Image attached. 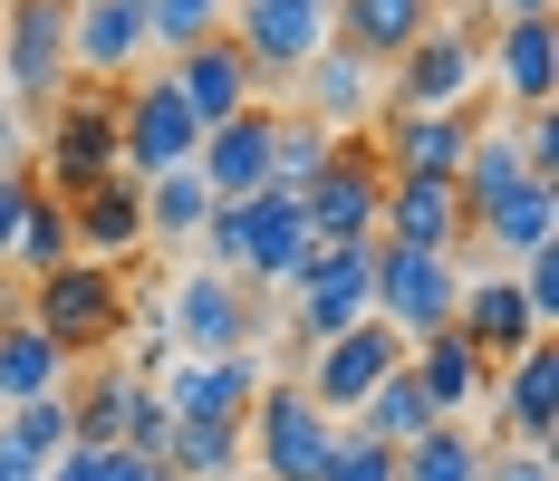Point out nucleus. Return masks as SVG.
<instances>
[{
	"mask_svg": "<svg viewBox=\"0 0 559 481\" xmlns=\"http://www.w3.org/2000/svg\"><path fill=\"white\" fill-rule=\"evenodd\" d=\"M20 318L49 337L58 357L78 366H97V357H116V337H126V318H135V289H126V269H107V261H68V269H49V279H29V309Z\"/></svg>",
	"mask_w": 559,
	"mask_h": 481,
	"instance_id": "f257e3e1",
	"label": "nucleus"
},
{
	"mask_svg": "<svg viewBox=\"0 0 559 481\" xmlns=\"http://www.w3.org/2000/svg\"><path fill=\"white\" fill-rule=\"evenodd\" d=\"M165 347L174 357H251V337H261V299L241 289V279H223V269H174L165 279Z\"/></svg>",
	"mask_w": 559,
	"mask_h": 481,
	"instance_id": "f03ea898",
	"label": "nucleus"
},
{
	"mask_svg": "<svg viewBox=\"0 0 559 481\" xmlns=\"http://www.w3.org/2000/svg\"><path fill=\"white\" fill-rule=\"evenodd\" d=\"M337 414H319L299 395V375H280L251 395V424H241V453H251V481H319V462L337 453Z\"/></svg>",
	"mask_w": 559,
	"mask_h": 481,
	"instance_id": "7ed1b4c3",
	"label": "nucleus"
},
{
	"mask_svg": "<svg viewBox=\"0 0 559 481\" xmlns=\"http://www.w3.org/2000/svg\"><path fill=\"white\" fill-rule=\"evenodd\" d=\"M483 97V20H435L415 49L386 68V107L395 116H435Z\"/></svg>",
	"mask_w": 559,
	"mask_h": 481,
	"instance_id": "20e7f679",
	"label": "nucleus"
},
{
	"mask_svg": "<svg viewBox=\"0 0 559 481\" xmlns=\"http://www.w3.org/2000/svg\"><path fill=\"white\" fill-rule=\"evenodd\" d=\"M223 39L241 49V68L271 87V77H299V68L337 39V0H231Z\"/></svg>",
	"mask_w": 559,
	"mask_h": 481,
	"instance_id": "39448f33",
	"label": "nucleus"
},
{
	"mask_svg": "<svg viewBox=\"0 0 559 481\" xmlns=\"http://www.w3.org/2000/svg\"><path fill=\"white\" fill-rule=\"evenodd\" d=\"M203 145V125L193 107L174 97V77H135V87H116V173H135V183H155V173H183Z\"/></svg>",
	"mask_w": 559,
	"mask_h": 481,
	"instance_id": "423d86ee",
	"label": "nucleus"
},
{
	"mask_svg": "<svg viewBox=\"0 0 559 481\" xmlns=\"http://www.w3.org/2000/svg\"><path fill=\"white\" fill-rule=\"evenodd\" d=\"M107 173H116V87H68L49 145H39V193L78 203V193H97Z\"/></svg>",
	"mask_w": 559,
	"mask_h": 481,
	"instance_id": "0eeeda50",
	"label": "nucleus"
},
{
	"mask_svg": "<svg viewBox=\"0 0 559 481\" xmlns=\"http://www.w3.org/2000/svg\"><path fill=\"white\" fill-rule=\"evenodd\" d=\"M453 289H463V261H435V251H386V241H377L367 318L395 327L405 347H415V337H444V327H453Z\"/></svg>",
	"mask_w": 559,
	"mask_h": 481,
	"instance_id": "6e6552de",
	"label": "nucleus"
},
{
	"mask_svg": "<svg viewBox=\"0 0 559 481\" xmlns=\"http://www.w3.org/2000/svg\"><path fill=\"white\" fill-rule=\"evenodd\" d=\"M367 279H377V241H347V251H309L289 279V337L299 347H329L367 318Z\"/></svg>",
	"mask_w": 559,
	"mask_h": 481,
	"instance_id": "1a4fd4ad",
	"label": "nucleus"
},
{
	"mask_svg": "<svg viewBox=\"0 0 559 481\" xmlns=\"http://www.w3.org/2000/svg\"><path fill=\"white\" fill-rule=\"evenodd\" d=\"M0 77L20 107L68 97V0H0Z\"/></svg>",
	"mask_w": 559,
	"mask_h": 481,
	"instance_id": "9d476101",
	"label": "nucleus"
},
{
	"mask_svg": "<svg viewBox=\"0 0 559 481\" xmlns=\"http://www.w3.org/2000/svg\"><path fill=\"white\" fill-rule=\"evenodd\" d=\"M405 366V337L377 318H357L347 337H329V347H309V366H299V395L319 405V414H357L386 375Z\"/></svg>",
	"mask_w": 559,
	"mask_h": 481,
	"instance_id": "9b49d317",
	"label": "nucleus"
},
{
	"mask_svg": "<svg viewBox=\"0 0 559 481\" xmlns=\"http://www.w3.org/2000/svg\"><path fill=\"white\" fill-rule=\"evenodd\" d=\"M377 183H386V164L367 155V135H347V145L329 155V173L299 193V221H309V241H319V251L377 241Z\"/></svg>",
	"mask_w": 559,
	"mask_h": 481,
	"instance_id": "f8f14e48",
	"label": "nucleus"
},
{
	"mask_svg": "<svg viewBox=\"0 0 559 481\" xmlns=\"http://www.w3.org/2000/svg\"><path fill=\"white\" fill-rule=\"evenodd\" d=\"M271 375H261V357H165V375H155V395H165L174 424H251V395H261Z\"/></svg>",
	"mask_w": 559,
	"mask_h": 481,
	"instance_id": "ddd939ff",
	"label": "nucleus"
},
{
	"mask_svg": "<svg viewBox=\"0 0 559 481\" xmlns=\"http://www.w3.org/2000/svg\"><path fill=\"white\" fill-rule=\"evenodd\" d=\"M377 241L386 251H435V261H463V203L453 183H425V173H386L377 183Z\"/></svg>",
	"mask_w": 559,
	"mask_h": 481,
	"instance_id": "4468645a",
	"label": "nucleus"
},
{
	"mask_svg": "<svg viewBox=\"0 0 559 481\" xmlns=\"http://www.w3.org/2000/svg\"><path fill=\"white\" fill-rule=\"evenodd\" d=\"M550 77H559V20H502V29L483 39V87H492L511 116L550 107Z\"/></svg>",
	"mask_w": 559,
	"mask_h": 481,
	"instance_id": "2eb2a0df",
	"label": "nucleus"
},
{
	"mask_svg": "<svg viewBox=\"0 0 559 481\" xmlns=\"http://www.w3.org/2000/svg\"><path fill=\"white\" fill-rule=\"evenodd\" d=\"M453 337H463L483 366H511L521 347H540V327H531L521 289H511V269H463V289H453Z\"/></svg>",
	"mask_w": 559,
	"mask_h": 481,
	"instance_id": "dca6fc26",
	"label": "nucleus"
},
{
	"mask_svg": "<svg viewBox=\"0 0 559 481\" xmlns=\"http://www.w3.org/2000/svg\"><path fill=\"white\" fill-rule=\"evenodd\" d=\"M483 405L502 414V443H531V453H550V433H559V347L540 337V347H521L511 366H492Z\"/></svg>",
	"mask_w": 559,
	"mask_h": 481,
	"instance_id": "f3484780",
	"label": "nucleus"
},
{
	"mask_svg": "<svg viewBox=\"0 0 559 481\" xmlns=\"http://www.w3.org/2000/svg\"><path fill=\"white\" fill-rule=\"evenodd\" d=\"M135 49H145V10L135 0H68V77L78 87H126Z\"/></svg>",
	"mask_w": 559,
	"mask_h": 481,
	"instance_id": "a211bd4d",
	"label": "nucleus"
},
{
	"mask_svg": "<svg viewBox=\"0 0 559 481\" xmlns=\"http://www.w3.org/2000/svg\"><path fill=\"white\" fill-rule=\"evenodd\" d=\"M309 251H319V241H309V221H299L289 193H251V203H241V269H231V279H241L251 299H261V289H289Z\"/></svg>",
	"mask_w": 559,
	"mask_h": 481,
	"instance_id": "6ab92c4d",
	"label": "nucleus"
},
{
	"mask_svg": "<svg viewBox=\"0 0 559 481\" xmlns=\"http://www.w3.org/2000/svg\"><path fill=\"white\" fill-rule=\"evenodd\" d=\"M377 107H386V77H377L367 58H347L337 39L309 58V68H299V116H309V125H329L337 145H347V135H357Z\"/></svg>",
	"mask_w": 559,
	"mask_h": 481,
	"instance_id": "aec40b11",
	"label": "nucleus"
},
{
	"mask_svg": "<svg viewBox=\"0 0 559 481\" xmlns=\"http://www.w3.org/2000/svg\"><path fill=\"white\" fill-rule=\"evenodd\" d=\"M193 173H203L213 203H251V193H271V107H241L231 125H213V135L193 145Z\"/></svg>",
	"mask_w": 559,
	"mask_h": 481,
	"instance_id": "412c9836",
	"label": "nucleus"
},
{
	"mask_svg": "<svg viewBox=\"0 0 559 481\" xmlns=\"http://www.w3.org/2000/svg\"><path fill=\"white\" fill-rule=\"evenodd\" d=\"M165 77H174V97L193 107V125H203V135H213V125H231L241 107H261V77L241 68V49H231V39H203V49H183Z\"/></svg>",
	"mask_w": 559,
	"mask_h": 481,
	"instance_id": "4be33fe9",
	"label": "nucleus"
},
{
	"mask_svg": "<svg viewBox=\"0 0 559 481\" xmlns=\"http://www.w3.org/2000/svg\"><path fill=\"white\" fill-rule=\"evenodd\" d=\"M68 241H78V261H107L126 269L145 251V203H135V173H107L97 193H78L68 203Z\"/></svg>",
	"mask_w": 559,
	"mask_h": 481,
	"instance_id": "5701e85b",
	"label": "nucleus"
},
{
	"mask_svg": "<svg viewBox=\"0 0 559 481\" xmlns=\"http://www.w3.org/2000/svg\"><path fill=\"white\" fill-rule=\"evenodd\" d=\"M435 20H444L435 0H337V49H347V58H367V68L386 77L395 58H405L415 39H425V29H435Z\"/></svg>",
	"mask_w": 559,
	"mask_h": 481,
	"instance_id": "b1692460",
	"label": "nucleus"
},
{
	"mask_svg": "<svg viewBox=\"0 0 559 481\" xmlns=\"http://www.w3.org/2000/svg\"><path fill=\"white\" fill-rule=\"evenodd\" d=\"M559 241V183H521V193H502L492 213H483V231H473V251H492V269L531 261V251H550Z\"/></svg>",
	"mask_w": 559,
	"mask_h": 481,
	"instance_id": "393cba45",
	"label": "nucleus"
},
{
	"mask_svg": "<svg viewBox=\"0 0 559 481\" xmlns=\"http://www.w3.org/2000/svg\"><path fill=\"white\" fill-rule=\"evenodd\" d=\"M405 375H415V385H425V405H435V414H473V405H483V385H492V366H483V357H473V347H463V337H415V347H405Z\"/></svg>",
	"mask_w": 559,
	"mask_h": 481,
	"instance_id": "a878e982",
	"label": "nucleus"
},
{
	"mask_svg": "<svg viewBox=\"0 0 559 481\" xmlns=\"http://www.w3.org/2000/svg\"><path fill=\"white\" fill-rule=\"evenodd\" d=\"M39 395H68V357L10 309L0 318V405H39Z\"/></svg>",
	"mask_w": 559,
	"mask_h": 481,
	"instance_id": "bb28decb",
	"label": "nucleus"
},
{
	"mask_svg": "<svg viewBox=\"0 0 559 481\" xmlns=\"http://www.w3.org/2000/svg\"><path fill=\"white\" fill-rule=\"evenodd\" d=\"M435 424H444V414L425 405V385H415V375L395 366L386 385H377V395L357 405V424H347V433H367V443H386V453H405V443H425Z\"/></svg>",
	"mask_w": 559,
	"mask_h": 481,
	"instance_id": "cd10ccee",
	"label": "nucleus"
},
{
	"mask_svg": "<svg viewBox=\"0 0 559 481\" xmlns=\"http://www.w3.org/2000/svg\"><path fill=\"white\" fill-rule=\"evenodd\" d=\"M329 155H337L329 125H309L299 107H271V193H289V203H299V193L329 173Z\"/></svg>",
	"mask_w": 559,
	"mask_h": 481,
	"instance_id": "c85d7f7f",
	"label": "nucleus"
},
{
	"mask_svg": "<svg viewBox=\"0 0 559 481\" xmlns=\"http://www.w3.org/2000/svg\"><path fill=\"white\" fill-rule=\"evenodd\" d=\"M135 203H145V241H193V231L213 221V193H203L193 164H183V173H155V183H135Z\"/></svg>",
	"mask_w": 559,
	"mask_h": 481,
	"instance_id": "c756f323",
	"label": "nucleus"
},
{
	"mask_svg": "<svg viewBox=\"0 0 559 481\" xmlns=\"http://www.w3.org/2000/svg\"><path fill=\"white\" fill-rule=\"evenodd\" d=\"M483 453H492V443L473 424H435L425 443L395 453V481H483Z\"/></svg>",
	"mask_w": 559,
	"mask_h": 481,
	"instance_id": "7c9ffc66",
	"label": "nucleus"
},
{
	"mask_svg": "<svg viewBox=\"0 0 559 481\" xmlns=\"http://www.w3.org/2000/svg\"><path fill=\"white\" fill-rule=\"evenodd\" d=\"M165 472L174 481H231V472H251V453H241V433H231V424H174Z\"/></svg>",
	"mask_w": 559,
	"mask_h": 481,
	"instance_id": "2f4dec72",
	"label": "nucleus"
},
{
	"mask_svg": "<svg viewBox=\"0 0 559 481\" xmlns=\"http://www.w3.org/2000/svg\"><path fill=\"white\" fill-rule=\"evenodd\" d=\"M78 261V241H68V203L58 193H29V213H20V241H10V269H29V279H49V269Z\"/></svg>",
	"mask_w": 559,
	"mask_h": 481,
	"instance_id": "473e14b6",
	"label": "nucleus"
},
{
	"mask_svg": "<svg viewBox=\"0 0 559 481\" xmlns=\"http://www.w3.org/2000/svg\"><path fill=\"white\" fill-rule=\"evenodd\" d=\"M135 10H145V49H165V58L223 39V20H231V0H135Z\"/></svg>",
	"mask_w": 559,
	"mask_h": 481,
	"instance_id": "72a5a7b5",
	"label": "nucleus"
},
{
	"mask_svg": "<svg viewBox=\"0 0 559 481\" xmlns=\"http://www.w3.org/2000/svg\"><path fill=\"white\" fill-rule=\"evenodd\" d=\"M0 433L29 453V462H58L68 453V395H39V405H10L0 414Z\"/></svg>",
	"mask_w": 559,
	"mask_h": 481,
	"instance_id": "f704fd0d",
	"label": "nucleus"
},
{
	"mask_svg": "<svg viewBox=\"0 0 559 481\" xmlns=\"http://www.w3.org/2000/svg\"><path fill=\"white\" fill-rule=\"evenodd\" d=\"M511 289H521V309H531V327L550 337V327H559V241H550V251H531V261L511 269Z\"/></svg>",
	"mask_w": 559,
	"mask_h": 481,
	"instance_id": "c9c22d12",
	"label": "nucleus"
},
{
	"mask_svg": "<svg viewBox=\"0 0 559 481\" xmlns=\"http://www.w3.org/2000/svg\"><path fill=\"white\" fill-rule=\"evenodd\" d=\"M319 481H395V453L367 433H337V453L319 462Z\"/></svg>",
	"mask_w": 559,
	"mask_h": 481,
	"instance_id": "e433bc0d",
	"label": "nucleus"
},
{
	"mask_svg": "<svg viewBox=\"0 0 559 481\" xmlns=\"http://www.w3.org/2000/svg\"><path fill=\"white\" fill-rule=\"evenodd\" d=\"M165 443H174L165 395H155V385H135V414H126V443H116V453H145V462H165Z\"/></svg>",
	"mask_w": 559,
	"mask_h": 481,
	"instance_id": "4c0bfd02",
	"label": "nucleus"
},
{
	"mask_svg": "<svg viewBox=\"0 0 559 481\" xmlns=\"http://www.w3.org/2000/svg\"><path fill=\"white\" fill-rule=\"evenodd\" d=\"M193 241H203V269H241V203H213V221H203V231H193Z\"/></svg>",
	"mask_w": 559,
	"mask_h": 481,
	"instance_id": "58836bf2",
	"label": "nucleus"
},
{
	"mask_svg": "<svg viewBox=\"0 0 559 481\" xmlns=\"http://www.w3.org/2000/svg\"><path fill=\"white\" fill-rule=\"evenodd\" d=\"M29 193H39V173H29V164H0V269H10V241H20Z\"/></svg>",
	"mask_w": 559,
	"mask_h": 481,
	"instance_id": "ea45409f",
	"label": "nucleus"
},
{
	"mask_svg": "<svg viewBox=\"0 0 559 481\" xmlns=\"http://www.w3.org/2000/svg\"><path fill=\"white\" fill-rule=\"evenodd\" d=\"M483 481H550V453H531V443H492V453H483Z\"/></svg>",
	"mask_w": 559,
	"mask_h": 481,
	"instance_id": "a19ab883",
	"label": "nucleus"
},
{
	"mask_svg": "<svg viewBox=\"0 0 559 481\" xmlns=\"http://www.w3.org/2000/svg\"><path fill=\"white\" fill-rule=\"evenodd\" d=\"M87 453V443H78ZM87 481H174L165 462H145V453H87Z\"/></svg>",
	"mask_w": 559,
	"mask_h": 481,
	"instance_id": "79ce46f5",
	"label": "nucleus"
},
{
	"mask_svg": "<svg viewBox=\"0 0 559 481\" xmlns=\"http://www.w3.org/2000/svg\"><path fill=\"white\" fill-rule=\"evenodd\" d=\"M502 20H550V0H502Z\"/></svg>",
	"mask_w": 559,
	"mask_h": 481,
	"instance_id": "37998d69",
	"label": "nucleus"
},
{
	"mask_svg": "<svg viewBox=\"0 0 559 481\" xmlns=\"http://www.w3.org/2000/svg\"><path fill=\"white\" fill-rule=\"evenodd\" d=\"M231 481H251V472H231Z\"/></svg>",
	"mask_w": 559,
	"mask_h": 481,
	"instance_id": "c03bdc74",
	"label": "nucleus"
},
{
	"mask_svg": "<svg viewBox=\"0 0 559 481\" xmlns=\"http://www.w3.org/2000/svg\"><path fill=\"white\" fill-rule=\"evenodd\" d=\"M435 10H444V0H435Z\"/></svg>",
	"mask_w": 559,
	"mask_h": 481,
	"instance_id": "a18cd8bd",
	"label": "nucleus"
},
{
	"mask_svg": "<svg viewBox=\"0 0 559 481\" xmlns=\"http://www.w3.org/2000/svg\"><path fill=\"white\" fill-rule=\"evenodd\" d=\"M0 414H10V405H0Z\"/></svg>",
	"mask_w": 559,
	"mask_h": 481,
	"instance_id": "49530a36",
	"label": "nucleus"
}]
</instances>
